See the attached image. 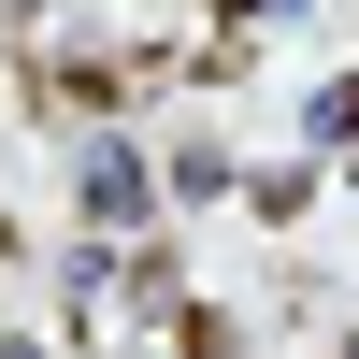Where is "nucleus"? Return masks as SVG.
<instances>
[{
	"label": "nucleus",
	"instance_id": "1",
	"mask_svg": "<svg viewBox=\"0 0 359 359\" xmlns=\"http://www.w3.org/2000/svg\"><path fill=\"white\" fill-rule=\"evenodd\" d=\"M72 187H86V216H101V230H144V158H130L115 130L72 144Z\"/></svg>",
	"mask_w": 359,
	"mask_h": 359
}]
</instances>
